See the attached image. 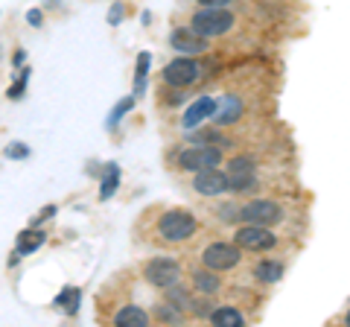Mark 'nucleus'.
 Segmentation results:
<instances>
[{
    "label": "nucleus",
    "mask_w": 350,
    "mask_h": 327,
    "mask_svg": "<svg viewBox=\"0 0 350 327\" xmlns=\"http://www.w3.org/2000/svg\"><path fill=\"white\" fill-rule=\"evenodd\" d=\"M196 231H199V222L187 211H167L158 220V234L163 243H187Z\"/></svg>",
    "instance_id": "nucleus-1"
},
{
    "label": "nucleus",
    "mask_w": 350,
    "mask_h": 327,
    "mask_svg": "<svg viewBox=\"0 0 350 327\" xmlns=\"http://www.w3.org/2000/svg\"><path fill=\"white\" fill-rule=\"evenodd\" d=\"M231 27H234V15L228 12L225 6H204V9H199V12L193 15V24H190V29H196L204 38L225 36V32H231Z\"/></svg>",
    "instance_id": "nucleus-2"
},
{
    "label": "nucleus",
    "mask_w": 350,
    "mask_h": 327,
    "mask_svg": "<svg viewBox=\"0 0 350 327\" xmlns=\"http://www.w3.org/2000/svg\"><path fill=\"white\" fill-rule=\"evenodd\" d=\"M234 243L239 248H245V252H269V248H275L278 237L269 231L266 225H251V222H243L237 228L234 234Z\"/></svg>",
    "instance_id": "nucleus-3"
},
{
    "label": "nucleus",
    "mask_w": 350,
    "mask_h": 327,
    "mask_svg": "<svg viewBox=\"0 0 350 327\" xmlns=\"http://www.w3.org/2000/svg\"><path fill=\"white\" fill-rule=\"evenodd\" d=\"M204 266L207 269H213V272H228V269H234L239 260H243V248H239L237 243H211L204 248Z\"/></svg>",
    "instance_id": "nucleus-4"
},
{
    "label": "nucleus",
    "mask_w": 350,
    "mask_h": 327,
    "mask_svg": "<svg viewBox=\"0 0 350 327\" xmlns=\"http://www.w3.org/2000/svg\"><path fill=\"white\" fill-rule=\"evenodd\" d=\"M144 275L152 287L167 289L172 283L181 280V266H178V260H172V257H152L144 269Z\"/></svg>",
    "instance_id": "nucleus-5"
},
{
    "label": "nucleus",
    "mask_w": 350,
    "mask_h": 327,
    "mask_svg": "<svg viewBox=\"0 0 350 327\" xmlns=\"http://www.w3.org/2000/svg\"><path fill=\"white\" fill-rule=\"evenodd\" d=\"M239 216H243V222H251V225H278L280 222V205L278 202H269V199H257V202H248L245 208H239Z\"/></svg>",
    "instance_id": "nucleus-6"
},
{
    "label": "nucleus",
    "mask_w": 350,
    "mask_h": 327,
    "mask_svg": "<svg viewBox=\"0 0 350 327\" xmlns=\"http://www.w3.org/2000/svg\"><path fill=\"white\" fill-rule=\"evenodd\" d=\"M196 79H199V62H193L190 56H181L163 68V82L172 88H187Z\"/></svg>",
    "instance_id": "nucleus-7"
},
{
    "label": "nucleus",
    "mask_w": 350,
    "mask_h": 327,
    "mask_svg": "<svg viewBox=\"0 0 350 327\" xmlns=\"http://www.w3.org/2000/svg\"><path fill=\"white\" fill-rule=\"evenodd\" d=\"M193 187L202 196H219L228 190V176L219 167H202V170H196Z\"/></svg>",
    "instance_id": "nucleus-8"
},
{
    "label": "nucleus",
    "mask_w": 350,
    "mask_h": 327,
    "mask_svg": "<svg viewBox=\"0 0 350 327\" xmlns=\"http://www.w3.org/2000/svg\"><path fill=\"white\" fill-rule=\"evenodd\" d=\"M170 44L184 53V56H196V53H204L207 50V38L199 36L196 29H175L170 36Z\"/></svg>",
    "instance_id": "nucleus-9"
},
{
    "label": "nucleus",
    "mask_w": 350,
    "mask_h": 327,
    "mask_svg": "<svg viewBox=\"0 0 350 327\" xmlns=\"http://www.w3.org/2000/svg\"><path fill=\"white\" fill-rule=\"evenodd\" d=\"M239 114H243V103L237 100V96H222L216 105H213V120H216V126H231V123H237L239 120Z\"/></svg>",
    "instance_id": "nucleus-10"
},
{
    "label": "nucleus",
    "mask_w": 350,
    "mask_h": 327,
    "mask_svg": "<svg viewBox=\"0 0 350 327\" xmlns=\"http://www.w3.org/2000/svg\"><path fill=\"white\" fill-rule=\"evenodd\" d=\"M213 105H216V100H211V96H199L187 112H184V117H181V126L184 129H196L202 123V120H207L213 114Z\"/></svg>",
    "instance_id": "nucleus-11"
},
{
    "label": "nucleus",
    "mask_w": 350,
    "mask_h": 327,
    "mask_svg": "<svg viewBox=\"0 0 350 327\" xmlns=\"http://www.w3.org/2000/svg\"><path fill=\"white\" fill-rule=\"evenodd\" d=\"M114 324L117 327H146L149 324V313L135 307V304H129V307H123L114 315Z\"/></svg>",
    "instance_id": "nucleus-12"
},
{
    "label": "nucleus",
    "mask_w": 350,
    "mask_h": 327,
    "mask_svg": "<svg viewBox=\"0 0 350 327\" xmlns=\"http://www.w3.org/2000/svg\"><path fill=\"white\" fill-rule=\"evenodd\" d=\"M193 287L204 292V296H213V292H219V287H222V278H216L213 269H202L193 275Z\"/></svg>",
    "instance_id": "nucleus-13"
},
{
    "label": "nucleus",
    "mask_w": 350,
    "mask_h": 327,
    "mask_svg": "<svg viewBox=\"0 0 350 327\" xmlns=\"http://www.w3.org/2000/svg\"><path fill=\"white\" fill-rule=\"evenodd\" d=\"M211 322L219 324V327H243L245 324L243 313L234 310V307H216V310H211Z\"/></svg>",
    "instance_id": "nucleus-14"
},
{
    "label": "nucleus",
    "mask_w": 350,
    "mask_h": 327,
    "mask_svg": "<svg viewBox=\"0 0 350 327\" xmlns=\"http://www.w3.org/2000/svg\"><path fill=\"white\" fill-rule=\"evenodd\" d=\"M254 278L260 283H278L283 278V263H278V260H260L254 269Z\"/></svg>",
    "instance_id": "nucleus-15"
},
{
    "label": "nucleus",
    "mask_w": 350,
    "mask_h": 327,
    "mask_svg": "<svg viewBox=\"0 0 350 327\" xmlns=\"http://www.w3.org/2000/svg\"><path fill=\"white\" fill-rule=\"evenodd\" d=\"M225 176H228V190H234V193H245L257 187L254 172H225Z\"/></svg>",
    "instance_id": "nucleus-16"
},
{
    "label": "nucleus",
    "mask_w": 350,
    "mask_h": 327,
    "mask_svg": "<svg viewBox=\"0 0 350 327\" xmlns=\"http://www.w3.org/2000/svg\"><path fill=\"white\" fill-rule=\"evenodd\" d=\"M44 239H47V234H44V231H24V234H21V239H18V257L21 254H32V252H36V248L44 243Z\"/></svg>",
    "instance_id": "nucleus-17"
},
{
    "label": "nucleus",
    "mask_w": 350,
    "mask_h": 327,
    "mask_svg": "<svg viewBox=\"0 0 350 327\" xmlns=\"http://www.w3.org/2000/svg\"><path fill=\"white\" fill-rule=\"evenodd\" d=\"M117 184H120V167L117 164H108V176L103 179V187H100V199H111L117 193Z\"/></svg>",
    "instance_id": "nucleus-18"
},
{
    "label": "nucleus",
    "mask_w": 350,
    "mask_h": 327,
    "mask_svg": "<svg viewBox=\"0 0 350 327\" xmlns=\"http://www.w3.org/2000/svg\"><path fill=\"white\" fill-rule=\"evenodd\" d=\"M149 62H152L149 53H140V56H137V79H135V94H137V96L146 91V73H149Z\"/></svg>",
    "instance_id": "nucleus-19"
},
{
    "label": "nucleus",
    "mask_w": 350,
    "mask_h": 327,
    "mask_svg": "<svg viewBox=\"0 0 350 327\" xmlns=\"http://www.w3.org/2000/svg\"><path fill=\"white\" fill-rule=\"evenodd\" d=\"M178 167L181 170H190V172L202 170V152L199 149H184V152H178Z\"/></svg>",
    "instance_id": "nucleus-20"
},
{
    "label": "nucleus",
    "mask_w": 350,
    "mask_h": 327,
    "mask_svg": "<svg viewBox=\"0 0 350 327\" xmlns=\"http://www.w3.org/2000/svg\"><path fill=\"white\" fill-rule=\"evenodd\" d=\"M131 108H135V96H126V100H120L117 105H114V112H111V117H108V129H114L117 123H120V120H123L129 112H131Z\"/></svg>",
    "instance_id": "nucleus-21"
},
{
    "label": "nucleus",
    "mask_w": 350,
    "mask_h": 327,
    "mask_svg": "<svg viewBox=\"0 0 350 327\" xmlns=\"http://www.w3.org/2000/svg\"><path fill=\"white\" fill-rule=\"evenodd\" d=\"M193 140V144H213V146H219V144H222V146H228V140H225V135H219L216 132V129H202V132H196V138H190Z\"/></svg>",
    "instance_id": "nucleus-22"
},
{
    "label": "nucleus",
    "mask_w": 350,
    "mask_h": 327,
    "mask_svg": "<svg viewBox=\"0 0 350 327\" xmlns=\"http://www.w3.org/2000/svg\"><path fill=\"white\" fill-rule=\"evenodd\" d=\"M199 152H202V167H219V161H222V149H219V146L207 144Z\"/></svg>",
    "instance_id": "nucleus-23"
},
{
    "label": "nucleus",
    "mask_w": 350,
    "mask_h": 327,
    "mask_svg": "<svg viewBox=\"0 0 350 327\" xmlns=\"http://www.w3.org/2000/svg\"><path fill=\"white\" fill-rule=\"evenodd\" d=\"M228 172H254V158H248V155L234 158L228 164Z\"/></svg>",
    "instance_id": "nucleus-24"
},
{
    "label": "nucleus",
    "mask_w": 350,
    "mask_h": 327,
    "mask_svg": "<svg viewBox=\"0 0 350 327\" xmlns=\"http://www.w3.org/2000/svg\"><path fill=\"white\" fill-rule=\"evenodd\" d=\"M76 298H79V289H64L62 296H59V304H64V307H68V313L73 315V313H76Z\"/></svg>",
    "instance_id": "nucleus-25"
},
{
    "label": "nucleus",
    "mask_w": 350,
    "mask_h": 327,
    "mask_svg": "<svg viewBox=\"0 0 350 327\" xmlns=\"http://www.w3.org/2000/svg\"><path fill=\"white\" fill-rule=\"evenodd\" d=\"M27 79H29V68H24V73H21V79H18L15 85H12V91H9V96H12V100H21V96H24Z\"/></svg>",
    "instance_id": "nucleus-26"
},
{
    "label": "nucleus",
    "mask_w": 350,
    "mask_h": 327,
    "mask_svg": "<svg viewBox=\"0 0 350 327\" xmlns=\"http://www.w3.org/2000/svg\"><path fill=\"white\" fill-rule=\"evenodd\" d=\"M6 155H9V158H27V155H29V146L12 144V146H6Z\"/></svg>",
    "instance_id": "nucleus-27"
},
{
    "label": "nucleus",
    "mask_w": 350,
    "mask_h": 327,
    "mask_svg": "<svg viewBox=\"0 0 350 327\" xmlns=\"http://www.w3.org/2000/svg\"><path fill=\"white\" fill-rule=\"evenodd\" d=\"M120 18H123V6H111V18H108V21H111V27H117L120 24Z\"/></svg>",
    "instance_id": "nucleus-28"
},
{
    "label": "nucleus",
    "mask_w": 350,
    "mask_h": 327,
    "mask_svg": "<svg viewBox=\"0 0 350 327\" xmlns=\"http://www.w3.org/2000/svg\"><path fill=\"white\" fill-rule=\"evenodd\" d=\"M27 21L32 27H38L41 24V12H38V9H32V12H27Z\"/></svg>",
    "instance_id": "nucleus-29"
},
{
    "label": "nucleus",
    "mask_w": 350,
    "mask_h": 327,
    "mask_svg": "<svg viewBox=\"0 0 350 327\" xmlns=\"http://www.w3.org/2000/svg\"><path fill=\"white\" fill-rule=\"evenodd\" d=\"M202 6H228L231 3V0H199Z\"/></svg>",
    "instance_id": "nucleus-30"
}]
</instances>
